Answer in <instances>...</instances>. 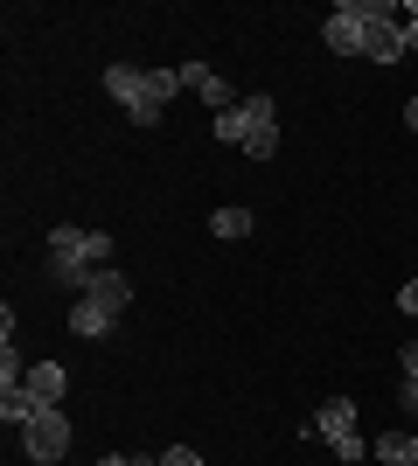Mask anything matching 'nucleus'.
Instances as JSON below:
<instances>
[{
  "label": "nucleus",
  "mask_w": 418,
  "mask_h": 466,
  "mask_svg": "<svg viewBox=\"0 0 418 466\" xmlns=\"http://www.w3.org/2000/svg\"><path fill=\"white\" fill-rule=\"evenodd\" d=\"M105 265H112V230H77V223L49 230V279H63L70 292H84Z\"/></svg>",
  "instance_id": "obj_1"
},
{
  "label": "nucleus",
  "mask_w": 418,
  "mask_h": 466,
  "mask_svg": "<svg viewBox=\"0 0 418 466\" xmlns=\"http://www.w3.org/2000/svg\"><path fill=\"white\" fill-rule=\"evenodd\" d=\"M105 91H112V105H119L133 126H160L168 97L181 91V70H133V63H112V70H105Z\"/></svg>",
  "instance_id": "obj_2"
},
{
  "label": "nucleus",
  "mask_w": 418,
  "mask_h": 466,
  "mask_svg": "<svg viewBox=\"0 0 418 466\" xmlns=\"http://www.w3.org/2000/svg\"><path fill=\"white\" fill-rule=\"evenodd\" d=\"M307 439H328V446H335V452H342L349 466H356L362 452H370V446H362V431H356V404H349V397H328V404L314 410V425H307Z\"/></svg>",
  "instance_id": "obj_3"
},
{
  "label": "nucleus",
  "mask_w": 418,
  "mask_h": 466,
  "mask_svg": "<svg viewBox=\"0 0 418 466\" xmlns=\"http://www.w3.org/2000/svg\"><path fill=\"white\" fill-rule=\"evenodd\" d=\"M265 133H279V105L272 97H244V105H230V112L217 118V139L223 147H251V139H265Z\"/></svg>",
  "instance_id": "obj_4"
},
{
  "label": "nucleus",
  "mask_w": 418,
  "mask_h": 466,
  "mask_svg": "<svg viewBox=\"0 0 418 466\" xmlns=\"http://www.w3.org/2000/svg\"><path fill=\"white\" fill-rule=\"evenodd\" d=\"M362 56H370V63H398L404 56V21H398V7L362 0Z\"/></svg>",
  "instance_id": "obj_5"
},
{
  "label": "nucleus",
  "mask_w": 418,
  "mask_h": 466,
  "mask_svg": "<svg viewBox=\"0 0 418 466\" xmlns=\"http://www.w3.org/2000/svg\"><path fill=\"white\" fill-rule=\"evenodd\" d=\"M21 452H28V460H36V466H49V460H63V452H70V410H42V418H36V425H28V431H21Z\"/></svg>",
  "instance_id": "obj_6"
},
{
  "label": "nucleus",
  "mask_w": 418,
  "mask_h": 466,
  "mask_svg": "<svg viewBox=\"0 0 418 466\" xmlns=\"http://www.w3.org/2000/svg\"><path fill=\"white\" fill-rule=\"evenodd\" d=\"M321 42H328L335 56H362V0H342L335 15L321 21Z\"/></svg>",
  "instance_id": "obj_7"
},
{
  "label": "nucleus",
  "mask_w": 418,
  "mask_h": 466,
  "mask_svg": "<svg viewBox=\"0 0 418 466\" xmlns=\"http://www.w3.org/2000/svg\"><path fill=\"white\" fill-rule=\"evenodd\" d=\"M181 84H189V91H202V105H209V112H230V105H244L238 91H230V84L217 77V70H209V63H181Z\"/></svg>",
  "instance_id": "obj_8"
},
{
  "label": "nucleus",
  "mask_w": 418,
  "mask_h": 466,
  "mask_svg": "<svg viewBox=\"0 0 418 466\" xmlns=\"http://www.w3.org/2000/svg\"><path fill=\"white\" fill-rule=\"evenodd\" d=\"M112 328H119V313H105L98 299H84V292L70 299V334H77V341H105Z\"/></svg>",
  "instance_id": "obj_9"
},
{
  "label": "nucleus",
  "mask_w": 418,
  "mask_h": 466,
  "mask_svg": "<svg viewBox=\"0 0 418 466\" xmlns=\"http://www.w3.org/2000/svg\"><path fill=\"white\" fill-rule=\"evenodd\" d=\"M84 299H98L105 313H126V307H133V279H126V272H112V265H105V272L91 279V286H84Z\"/></svg>",
  "instance_id": "obj_10"
},
{
  "label": "nucleus",
  "mask_w": 418,
  "mask_h": 466,
  "mask_svg": "<svg viewBox=\"0 0 418 466\" xmlns=\"http://www.w3.org/2000/svg\"><path fill=\"white\" fill-rule=\"evenodd\" d=\"M21 390H28L36 404H49V410H56V404H63V390H70V376H63V362H36V370L21 376Z\"/></svg>",
  "instance_id": "obj_11"
},
{
  "label": "nucleus",
  "mask_w": 418,
  "mask_h": 466,
  "mask_svg": "<svg viewBox=\"0 0 418 466\" xmlns=\"http://www.w3.org/2000/svg\"><path fill=\"white\" fill-rule=\"evenodd\" d=\"M42 410H49V404H36L28 390H7V397H0V418H7V425H15V431H28V425H36V418H42Z\"/></svg>",
  "instance_id": "obj_12"
},
{
  "label": "nucleus",
  "mask_w": 418,
  "mask_h": 466,
  "mask_svg": "<svg viewBox=\"0 0 418 466\" xmlns=\"http://www.w3.org/2000/svg\"><path fill=\"white\" fill-rule=\"evenodd\" d=\"M370 452H377L383 466H418V439H404V431H383Z\"/></svg>",
  "instance_id": "obj_13"
},
{
  "label": "nucleus",
  "mask_w": 418,
  "mask_h": 466,
  "mask_svg": "<svg viewBox=\"0 0 418 466\" xmlns=\"http://www.w3.org/2000/svg\"><path fill=\"white\" fill-rule=\"evenodd\" d=\"M209 230H217V237H251V209H217V216H209Z\"/></svg>",
  "instance_id": "obj_14"
},
{
  "label": "nucleus",
  "mask_w": 418,
  "mask_h": 466,
  "mask_svg": "<svg viewBox=\"0 0 418 466\" xmlns=\"http://www.w3.org/2000/svg\"><path fill=\"white\" fill-rule=\"evenodd\" d=\"M160 466H202V452L196 446H168V452H160Z\"/></svg>",
  "instance_id": "obj_15"
},
{
  "label": "nucleus",
  "mask_w": 418,
  "mask_h": 466,
  "mask_svg": "<svg viewBox=\"0 0 418 466\" xmlns=\"http://www.w3.org/2000/svg\"><path fill=\"white\" fill-rule=\"evenodd\" d=\"M398 21H404V49H412V56H418V0H412V7H404Z\"/></svg>",
  "instance_id": "obj_16"
},
{
  "label": "nucleus",
  "mask_w": 418,
  "mask_h": 466,
  "mask_svg": "<svg viewBox=\"0 0 418 466\" xmlns=\"http://www.w3.org/2000/svg\"><path fill=\"white\" fill-rule=\"evenodd\" d=\"M398 307H404V313H412V320H418V279H404V292H398Z\"/></svg>",
  "instance_id": "obj_17"
},
{
  "label": "nucleus",
  "mask_w": 418,
  "mask_h": 466,
  "mask_svg": "<svg viewBox=\"0 0 418 466\" xmlns=\"http://www.w3.org/2000/svg\"><path fill=\"white\" fill-rule=\"evenodd\" d=\"M404 383H418V341L404 349Z\"/></svg>",
  "instance_id": "obj_18"
},
{
  "label": "nucleus",
  "mask_w": 418,
  "mask_h": 466,
  "mask_svg": "<svg viewBox=\"0 0 418 466\" xmlns=\"http://www.w3.org/2000/svg\"><path fill=\"white\" fill-rule=\"evenodd\" d=\"M98 466H133V452H105V460Z\"/></svg>",
  "instance_id": "obj_19"
},
{
  "label": "nucleus",
  "mask_w": 418,
  "mask_h": 466,
  "mask_svg": "<svg viewBox=\"0 0 418 466\" xmlns=\"http://www.w3.org/2000/svg\"><path fill=\"white\" fill-rule=\"evenodd\" d=\"M404 410H412V418H418V383H404Z\"/></svg>",
  "instance_id": "obj_20"
},
{
  "label": "nucleus",
  "mask_w": 418,
  "mask_h": 466,
  "mask_svg": "<svg viewBox=\"0 0 418 466\" xmlns=\"http://www.w3.org/2000/svg\"><path fill=\"white\" fill-rule=\"evenodd\" d=\"M404 126H412V133H418V97H412V105H404Z\"/></svg>",
  "instance_id": "obj_21"
}]
</instances>
